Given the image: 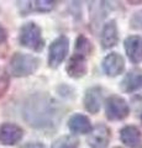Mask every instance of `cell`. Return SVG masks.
I'll list each match as a JSON object with an SVG mask.
<instances>
[{"mask_svg":"<svg viewBox=\"0 0 142 148\" xmlns=\"http://www.w3.org/2000/svg\"><path fill=\"white\" fill-rule=\"evenodd\" d=\"M142 88V69L140 68H132L129 71L125 77L120 82V89L123 92L131 94Z\"/></svg>","mask_w":142,"mask_h":148,"instance_id":"cell-12","label":"cell"},{"mask_svg":"<svg viewBox=\"0 0 142 148\" xmlns=\"http://www.w3.org/2000/svg\"><path fill=\"white\" fill-rule=\"evenodd\" d=\"M9 85H10V79L6 74H1L0 75V98L5 95V92L9 89Z\"/></svg>","mask_w":142,"mask_h":148,"instance_id":"cell-20","label":"cell"},{"mask_svg":"<svg viewBox=\"0 0 142 148\" xmlns=\"http://www.w3.org/2000/svg\"><path fill=\"white\" fill-rule=\"evenodd\" d=\"M41 61L32 54L17 52L11 57L9 63V72L16 78L29 77L37 71Z\"/></svg>","mask_w":142,"mask_h":148,"instance_id":"cell-2","label":"cell"},{"mask_svg":"<svg viewBox=\"0 0 142 148\" xmlns=\"http://www.w3.org/2000/svg\"><path fill=\"white\" fill-rule=\"evenodd\" d=\"M114 148H122V147H114Z\"/></svg>","mask_w":142,"mask_h":148,"instance_id":"cell-24","label":"cell"},{"mask_svg":"<svg viewBox=\"0 0 142 148\" xmlns=\"http://www.w3.org/2000/svg\"><path fill=\"white\" fill-rule=\"evenodd\" d=\"M93 52V43L90 42L88 37L84 35H79L75 40V46H74V53L82 54L84 57H88Z\"/></svg>","mask_w":142,"mask_h":148,"instance_id":"cell-17","label":"cell"},{"mask_svg":"<svg viewBox=\"0 0 142 148\" xmlns=\"http://www.w3.org/2000/svg\"><path fill=\"white\" fill-rule=\"evenodd\" d=\"M78 147H79V140L73 135H64L58 137L51 146V148H78Z\"/></svg>","mask_w":142,"mask_h":148,"instance_id":"cell-18","label":"cell"},{"mask_svg":"<svg viewBox=\"0 0 142 148\" xmlns=\"http://www.w3.org/2000/svg\"><path fill=\"white\" fill-rule=\"evenodd\" d=\"M25 121L37 130L56 128L62 119V108L46 92H36L25 101L22 108Z\"/></svg>","mask_w":142,"mask_h":148,"instance_id":"cell-1","label":"cell"},{"mask_svg":"<svg viewBox=\"0 0 142 148\" xmlns=\"http://www.w3.org/2000/svg\"><path fill=\"white\" fill-rule=\"evenodd\" d=\"M123 48L127 58L131 63L139 64L142 62V37L137 35H131L126 37L123 42Z\"/></svg>","mask_w":142,"mask_h":148,"instance_id":"cell-11","label":"cell"},{"mask_svg":"<svg viewBox=\"0 0 142 148\" xmlns=\"http://www.w3.org/2000/svg\"><path fill=\"white\" fill-rule=\"evenodd\" d=\"M130 27L134 30H142V10L135 12L130 18Z\"/></svg>","mask_w":142,"mask_h":148,"instance_id":"cell-19","label":"cell"},{"mask_svg":"<svg viewBox=\"0 0 142 148\" xmlns=\"http://www.w3.org/2000/svg\"><path fill=\"white\" fill-rule=\"evenodd\" d=\"M119 42V30L115 20H110L103 25L100 32V45L103 49H110L115 47Z\"/></svg>","mask_w":142,"mask_h":148,"instance_id":"cell-10","label":"cell"},{"mask_svg":"<svg viewBox=\"0 0 142 148\" xmlns=\"http://www.w3.org/2000/svg\"><path fill=\"white\" fill-rule=\"evenodd\" d=\"M66 72L68 74V77L72 78V79H79V78L84 77L86 72H88L86 57H84V56H82V54L74 53L67 63Z\"/></svg>","mask_w":142,"mask_h":148,"instance_id":"cell-13","label":"cell"},{"mask_svg":"<svg viewBox=\"0 0 142 148\" xmlns=\"http://www.w3.org/2000/svg\"><path fill=\"white\" fill-rule=\"evenodd\" d=\"M69 49V38L66 35L58 36L52 41L48 48V66L52 69H57L66 59Z\"/></svg>","mask_w":142,"mask_h":148,"instance_id":"cell-5","label":"cell"},{"mask_svg":"<svg viewBox=\"0 0 142 148\" xmlns=\"http://www.w3.org/2000/svg\"><path fill=\"white\" fill-rule=\"evenodd\" d=\"M20 148H46V147L43 143H41V142H29V143H26V145L21 146Z\"/></svg>","mask_w":142,"mask_h":148,"instance_id":"cell-21","label":"cell"},{"mask_svg":"<svg viewBox=\"0 0 142 148\" xmlns=\"http://www.w3.org/2000/svg\"><path fill=\"white\" fill-rule=\"evenodd\" d=\"M8 40V31L5 30V27L0 25V43H4Z\"/></svg>","mask_w":142,"mask_h":148,"instance_id":"cell-22","label":"cell"},{"mask_svg":"<svg viewBox=\"0 0 142 148\" xmlns=\"http://www.w3.org/2000/svg\"><path fill=\"white\" fill-rule=\"evenodd\" d=\"M27 5H25V11L22 14H26L29 11H38V12H49L56 8L57 3L51 1V0H36V1H26Z\"/></svg>","mask_w":142,"mask_h":148,"instance_id":"cell-16","label":"cell"},{"mask_svg":"<svg viewBox=\"0 0 142 148\" xmlns=\"http://www.w3.org/2000/svg\"><path fill=\"white\" fill-rule=\"evenodd\" d=\"M111 140V131L104 123H99L88 133V145L90 148H106Z\"/></svg>","mask_w":142,"mask_h":148,"instance_id":"cell-6","label":"cell"},{"mask_svg":"<svg viewBox=\"0 0 142 148\" xmlns=\"http://www.w3.org/2000/svg\"><path fill=\"white\" fill-rule=\"evenodd\" d=\"M24 137V130L19 125L5 122L0 126V143L4 146H14Z\"/></svg>","mask_w":142,"mask_h":148,"instance_id":"cell-8","label":"cell"},{"mask_svg":"<svg viewBox=\"0 0 142 148\" xmlns=\"http://www.w3.org/2000/svg\"><path fill=\"white\" fill-rule=\"evenodd\" d=\"M102 67L108 77H117L125 71V59L117 52H111L103 58Z\"/></svg>","mask_w":142,"mask_h":148,"instance_id":"cell-7","label":"cell"},{"mask_svg":"<svg viewBox=\"0 0 142 148\" xmlns=\"http://www.w3.org/2000/svg\"><path fill=\"white\" fill-rule=\"evenodd\" d=\"M130 114V106L127 101L119 95H110L105 100V115L110 121H121Z\"/></svg>","mask_w":142,"mask_h":148,"instance_id":"cell-4","label":"cell"},{"mask_svg":"<svg viewBox=\"0 0 142 148\" xmlns=\"http://www.w3.org/2000/svg\"><path fill=\"white\" fill-rule=\"evenodd\" d=\"M68 128L73 133V136H75L88 135L93 126H91V122L88 116H85L83 114H74L68 120Z\"/></svg>","mask_w":142,"mask_h":148,"instance_id":"cell-14","label":"cell"},{"mask_svg":"<svg viewBox=\"0 0 142 148\" xmlns=\"http://www.w3.org/2000/svg\"><path fill=\"white\" fill-rule=\"evenodd\" d=\"M120 140L129 148H137L142 142V133L139 127L127 125L120 130Z\"/></svg>","mask_w":142,"mask_h":148,"instance_id":"cell-15","label":"cell"},{"mask_svg":"<svg viewBox=\"0 0 142 148\" xmlns=\"http://www.w3.org/2000/svg\"><path fill=\"white\" fill-rule=\"evenodd\" d=\"M141 123H142V115H141Z\"/></svg>","mask_w":142,"mask_h":148,"instance_id":"cell-23","label":"cell"},{"mask_svg":"<svg viewBox=\"0 0 142 148\" xmlns=\"http://www.w3.org/2000/svg\"><path fill=\"white\" fill-rule=\"evenodd\" d=\"M19 41L21 46L30 48L35 52H41L45 47V40L42 37V30L36 22H26L20 29Z\"/></svg>","mask_w":142,"mask_h":148,"instance_id":"cell-3","label":"cell"},{"mask_svg":"<svg viewBox=\"0 0 142 148\" xmlns=\"http://www.w3.org/2000/svg\"><path fill=\"white\" fill-rule=\"evenodd\" d=\"M103 104V89L100 86H91L86 89L83 96V106L89 114H98Z\"/></svg>","mask_w":142,"mask_h":148,"instance_id":"cell-9","label":"cell"}]
</instances>
